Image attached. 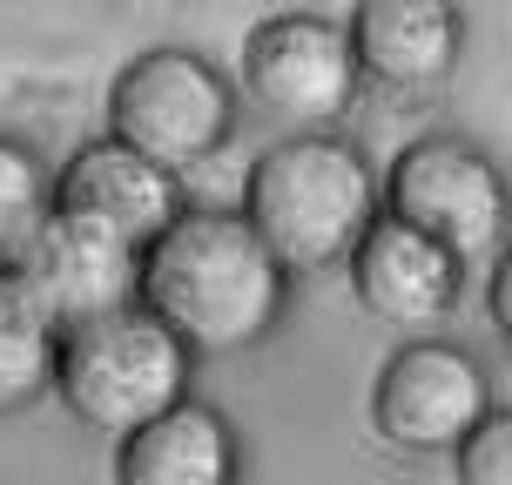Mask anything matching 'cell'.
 I'll use <instances>...</instances> for the list:
<instances>
[{
	"instance_id": "1",
	"label": "cell",
	"mask_w": 512,
	"mask_h": 485,
	"mask_svg": "<svg viewBox=\"0 0 512 485\" xmlns=\"http://www.w3.org/2000/svg\"><path fill=\"white\" fill-rule=\"evenodd\" d=\"M142 310H155L189 351H243L277 324L283 263L250 216L182 209L176 230L142 256Z\"/></svg>"
},
{
	"instance_id": "2",
	"label": "cell",
	"mask_w": 512,
	"mask_h": 485,
	"mask_svg": "<svg viewBox=\"0 0 512 485\" xmlns=\"http://www.w3.org/2000/svg\"><path fill=\"white\" fill-rule=\"evenodd\" d=\"M378 189L351 142L337 135H290L256 155L243 182V216L283 270H324L364 243Z\"/></svg>"
},
{
	"instance_id": "3",
	"label": "cell",
	"mask_w": 512,
	"mask_h": 485,
	"mask_svg": "<svg viewBox=\"0 0 512 485\" xmlns=\"http://www.w3.org/2000/svg\"><path fill=\"white\" fill-rule=\"evenodd\" d=\"M54 384L81 425L95 432H142L162 411L182 405V384H189V344H182L155 310L128 304L102 324H81L61 337L54 351Z\"/></svg>"
},
{
	"instance_id": "4",
	"label": "cell",
	"mask_w": 512,
	"mask_h": 485,
	"mask_svg": "<svg viewBox=\"0 0 512 485\" xmlns=\"http://www.w3.org/2000/svg\"><path fill=\"white\" fill-rule=\"evenodd\" d=\"M230 122H236L230 81L189 48L135 54L115 75V88H108V128H115V142L135 149L142 162H155V169H169V176L223 149Z\"/></svg>"
},
{
	"instance_id": "5",
	"label": "cell",
	"mask_w": 512,
	"mask_h": 485,
	"mask_svg": "<svg viewBox=\"0 0 512 485\" xmlns=\"http://www.w3.org/2000/svg\"><path fill=\"white\" fill-rule=\"evenodd\" d=\"M391 209L384 216H398L411 223L418 236H432L438 250L465 256H492L499 250V236H506V182L492 169L479 149H465V142H411L398 162H391Z\"/></svg>"
},
{
	"instance_id": "6",
	"label": "cell",
	"mask_w": 512,
	"mask_h": 485,
	"mask_svg": "<svg viewBox=\"0 0 512 485\" xmlns=\"http://www.w3.org/2000/svg\"><path fill=\"white\" fill-rule=\"evenodd\" d=\"M486 418V371L459 344H405L371 384V425L405 452H459Z\"/></svg>"
},
{
	"instance_id": "7",
	"label": "cell",
	"mask_w": 512,
	"mask_h": 485,
	"mask_svg": "<svg viewBox=\"0 0 512 485\" xmlns=\"http://www.w3.org/2000/svg\"><path fill=\"white\" fill-rule=\"evenodd\" d=\"M243 88L277 122H331L358 95V48L351 27L324 14H270L243 41Z\"/></svg>"
},
{
	"instance_id": "8",
	"label": "cell",
	"mask_w": 512,
	"mask_h": 485,
	"mask_svg": "<svg viewBox=\"0 0 512 485\" xmlns=\"http://www.w3.org/2000/svg\"><path fill=\"white\" fill-rule=\"evenodd\" d=\"M14 277L34 297V310L48 317V331L61 337L142 304V250H128L122 236L75 223V216H48V230L34 236V250L21 256Z\"/></svg>"
},
{
	"instance_id": "9",
	"label": "cell",
	"mask_w": 512,
	"mask_h": 485,
	"mask_svg": "<svg viewBox=\"0 0 512 485\" xmlns=\"http://www.w3.org/2000/svg\"><path fill=\"white\" fill-rule=\"evenodd\" d=\"M54 216H75V223H95V230L122 236L128 250L149 256L162 236L176 230L182 196L176 176L142 162L122 142H88L81 155H68V169L54 182Z\"/></svg>"
},
{
	"instance_id": "10",
	"label": "cell",
	"mask_w": 512,
	"mask_h": 485,
	"mask_svg": "<svg viewBox=\"0 0 512 485\" xmlns=\"http://www.w3.org/2000/svg\"><path fill=\"white\" fill-rule=\"evenodd\" d=\"M351 290L384 324H432L459 297V256L438 250L432 236H418L398 216H378L351 250Z\"/></svg>"
},
{
	"instance_id": "11",
	"label": "cell",
	"mask_w": 512,
	"mask_h": 485,
	"mask_svg": "<svg viewBox=\"0 0 512 485\" xmlns=\"http://www.w3.org/2000/svg\"><path fill=\"white\" fill-rule=\"evenodd\" d=\"M351 48L371 81L425 95L459 61V14L438 0H364L351 14Z\"/></svg>"
},
{
	"instance_id": "12",
	"label": "cell",
	"mask_w": 512,
	"mask_h": 485,
	"mask_svg": "<svg viewBox=\"0 0 512 485\" xmlns=\"http://www.w3.org/2000/svg\"><path fill=\"white\" fill-rule=\"evenodd\" d=\"M115 472L122 485H236V438L209 405L182 398L176 411L122 438Z\"/></svg>"
},
{
	"instance_id": "13",
	"label": "cell",
	"mask_w": 512,
	"mask_h": 485,
	"mask_svg": "<svg viewBox=\"0 0 512 485\" xmlns=\"http://www.w3.org/2000/svg\"><path fill=\"white\" fill-rule=\"evenodd\" d=\"M54 331L21 290V277H0V411H21L54 378Z\"/></svg>"
},
{
	"instance_id": "14",
	"label": "cell",
	"mask_w": 512,
	"mask_h": 485,
	"mask_svg": "<svg viewBox=\"0 0 512 485\" xmlns=\"http://www.w3.org/2000/svg\"><path fill=\"white\" fill-rule=\"evenodd\" d=\"M48 216H54V189L41 176V162L14 135H0V277L21 270V256L48 230Z\"/></svg>"
},
{
	"instance_id": "15",
	"label": "cell",
	"mask_w": 512,
	"mask_h": 485,
	"mask_svg": "<svg viewBox=\"0 0 512 485\" xmlns=\"http://www.w3.org/2000/svg\"><path fill=\"white\" fill-rule=\"evenodd\" d=\"M459 479L465 485H512V411H492L486 425L459 445Z\"/></svg>"
},
{
	"instance_id": "16",
	"label": "cell",
	"mask_w": 512,
	"mask_h": 485,
	"mask_svg": "<svg viewBox=\"0 0 512 485\" xmlns=\"http://www.w3.org/2000/svg\"><path fill=\"white\" fill-rule=\"evenodd\" d=\"M492 324L512 344V250H499V270H492Z\"/></svg>"
}]
</instances>
